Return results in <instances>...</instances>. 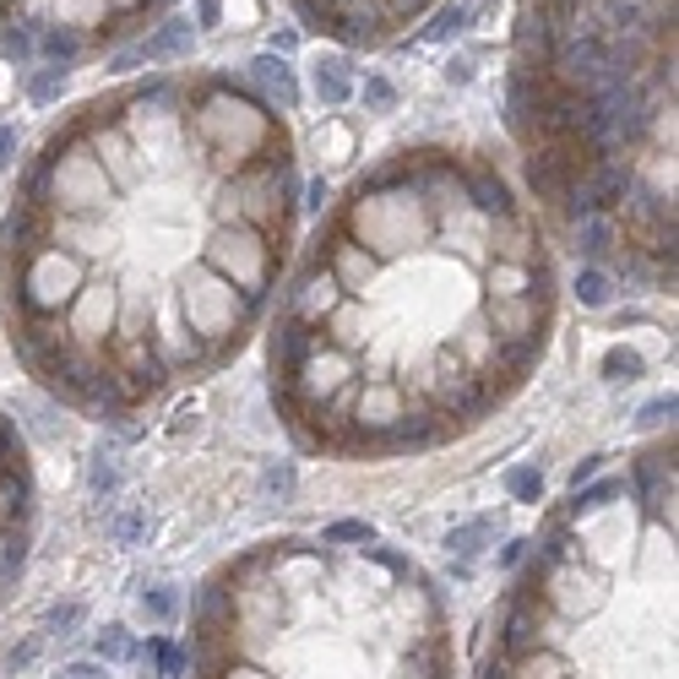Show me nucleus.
<instances>
[{"label": "nucleus", "mask_w": 679, "mask_h": 679, "mask_svg": "<svg viewBox=\"0 0 679 679\" xmlns=\"http://www.w3.org/2000/svg\"><path fill=\"white\" fill-rule=\"evenodd\" d=\"M321 5H332V16H337V11H343V5H354V0H321Z\"/></svg>", "instance_id": "obj_31"}, {"label": "nucleus", "mask_w": 679, "mask_h": 679, "mask_svg": "<svg viewBox=\"0 0 679 679\" xmlns=\"http://www.w3.org/2000/svg\"><path fill=\"white\" fill-rule=\"evenodd\" d=\"M33 550V468L16 424L0 413V604L16 588Z\"/></svg>", "instance_id": "obj_5"}, {"label": "nucleus", "mask_w": 679, "mask_h": 679, "mask_svg": "<svg viewBox=\"0 0 679 679\" xmlns=\"http://www.w3.org/2000/svg\"><path fill=\"white\" fill-rule=\"evenodd\" d=\"M598 462H604V457H588V462H582V468L571 473V484H582V479H593V473H598Z\"/></svg>", "instance_id": "obj_30"}, {"label": "nucleus", "mask_w": 679, "mask_h": 679, "mask_svg": "<svg viewBox=\"0 0 679 679\" xmlns=\"http://www.w3.org/2000/svg\"><path fill=\"white\" fill-rule=\"evenodd\" d=\"M92 647H98V658H131V653H136L125 626H103V631L92 637Z\"/></svg>", "instance_id": "obj_16"}, {"label": "nucleus", "mask_w": 679, "mask_h": 679, "mask_svg": "<svg viewBox=\"0 0 679 679\" xmlns=\"http://www.w3.org/2000/svg\"><path fill=\"white\" fill-rule=\"evenodd\" d=\"M305 207H316V212L326 207V180H310V201H305Z\"/></svg>", "instance_id": "obj_29"}, {"label": "nucleus", "mask_w": 679, "mask_h": 679, "mask_svg": "<svg viewBox=\"0 0 679 679\" xmlns=\"http://www.w3.org/2000/svg\"><path fill=\"white\" fill-rule=\"evenodd\" d=\"M495 528H501L495 517H479V522H462V528H452V533H446V550H457V555H479V550H484V544L495 539Z\"/></svg>", "instance_id": "obj_10"}, {"label": "nucleus", "mask_w": 679, "mask_h": 679, "mask_svg": "<svg viewBox=\"0 0 679 679\" xmlns=\"http://www.w3.org/2000/svg\"><path fill=\"white\" fill-rule=\"evenodd\" d=\"M92 490H114V462L98 452V462H92Z\"/></svg>", "instance_id": "obj_23"}, {"label": "nucleus", "mask_w": 679, "mask_h": 679, "mask_svg": "<svg viewBox=\"0 0 679 679\" xmlns=\"http://www.w3.org/2000/svg\"><path fill=\"white\" fill-rule=\"evenodd\" d=\"M577 294H582V305L604 310V305L615 299V277H609L604 267H582V277H577Z\"/></svg>", "instance_id": "obj_12"}, {"label": "nucleus", "mask_w": 679, "mask_h": 679, "mask_svg": "<svg viewBox=\"0 0 679 679\" xmlns=\"http://www.w3.org/2000/svg\"><path fill=\"white\" fill-rule=\"evenodd\" d=\"M261 490H267V495H277V501H288V490H294V473H288V468H272Z\"/></svg>", "instance_id": "obj_20"}, {"label": "nucleus", "mask_w": 679, "mask_h": 679, "mask_svg": "<svg viewBox=\"0 0 679 679\" xmlns=\"http://www.w3.org/2000/svg\"><path fill=\"white\" fill-rule=\"evenodd\" d=\"M294 201L288 131L234 76L87 103L0 223L22 365L103 419L218 370L267 310Z\"/></svg>", "instance_id": "obj_1"}, {"label": "nucleus", "mask_w": 679, "mask_h": 679, "mask_svg": "<svg viewBox=\"0 0 679 679\" xmlns=\"http://www.w3.org/2000/svg\"><path fill=\"white\" fill-rule=\"evenodd\" d=\"M190 679H457L441 588L397 550L277 539L218 566L190 615Z\"/></svg>", "instance_id": "obj_3"}, {"label": "nucleus", "mask_w": 679, "mask_h": 679, "mask_svg": "<svg viewBox=\"0 0 679 679\" xmlns=\"http://www.w3.org/2000/svg\"><path fill=\"white\" fill-rule=\"evenodd\" d=\"M392 103H397V87H392L386 76H370V82H365V109H375V114H386Z\"/></svg>", "instance_id": "obj_18"}, {"label": "nucleus", "mask_w": 679, "mask_h": 679, "mask_svg": "<svg viewBox=\"0 0 679 679\" xmlns=\"http://www.w3.org/2000/svg\"><path fill=\"white\" fill-rule=\"evenodd\" d=\"M316 98H321L326 109H337V103H348V98H354V65H348L343 54L316 60Z\"/></svg>", "instance_id": "obj_7"}, {"label": "nucleus", "mask_w": 679, "mask_h": 679, "mask_svg": "<svg viewBox=\"0 0 679 679\" xmlns=\"http://www.w3.org/2000/svg\"><path fill=\"white\" fill-rule=\"evenodd\" d=\"M550 316L555 267L506 174L403 152L310 239L272 332V397L310 452H430L528 381Z\"/></svg>", "instance_id": "obj_2"}, {"label": "nucleus", "mask_w": 679, "mask_h": 679, "mask_svg": "<svg viewBox=\"0 0 679 679\" xmlns=\"http://www.w3.org/2000/svg\"><path fill=\"white\" fill-rule=\"evenodd\" d=\"M60 679H109V675H103V664H65Z\"/></svg>", "instance_id": "obj_26"}, {"label": "nucleus", "mask_w": 679, "mask_h": 679, "mask_svg": "<svg viewBox=\"0 0 679 679\" xmlns=\"http://www.w3.org/2000/svg\"><path fill=\"white\" fill-rule=\"evenodd\" d=\"M38 49H44L54 65H71V60L87 49V33H82V27H71V22H54V27H44V33H38Z\"/></svg>", "instance_id": "obj_9"}, {"label": "nucleus", "mask_w": 679, "mask_h": 679, "mask_svg": "<svg viewBox=\"0 0 679 679\" xmlns=\"http://www.w3.org/2000/svg\"><path fill=\"white\" fill-rule=\"evenodd\" d=\"M506 495L522 501V506H539V501H544V473L528 468V462H522V468H506Z\"/></svg>", "instance_id": "obj_11"}, {"label": "nucleus", "mask_w": 679, "mask_h": 679, "mask_svg": "<svg viewBox=\"0 0 679 679\" xmlns=\"http://www.w3.org/2000/svg\"><path fill=\"white\" fill-rule=\"evenodd\" d=\"M462 22H468V11H462V5H446V11H435L430 38H452V33H462Z\"/></svg>", "instance_id": "obj_19"}, {"label": "nucleus", "mask_w": 679, "mask_h": 679, "mask_svg": "<svg viewBox=\"0 0 679 679\" xmlns=\"http://www.w3.org/2000/svg\"><path fill=\"white\" fill-rule=\"evenodd\" d=\"M180 54H190V22H163L141 49H136V60H152V65H163V60H180Z\"/></svg>", "instance_id": "obj_8"}, {"label": "nucleus", "mask_w": 679, "mask_h": 679, "mask_svg": "<svg viewBox=\"0 0 679 679\" xmlns=\"http://www.w3.org/2000/svg\"><path fill=\"white\" fill-rule=\"evenodd\" d=\"M16 163V125H0V169Z\"/></svg>", "instance_id": "obj_25"}, {"label": "nucleus", "mask_w": 679, "mask_h": 679, "mask_svg": "<svg viewBox=\"0 0 679 679\" xmlns=\"http://www.w3.org/2000/svg\"><path fill=\"white\" fill-rule=\"evenodd\" d=\"M223 16V0H196V27H218Z\"/></svg>", "instance_id": "obj_24"}, {"label": "nucleus", "mask_w": 679, "mask_h": 679, "mask_svg": "<svg viewBox=\"0 0 679 679\" xmlns=\"http://www.w3.org/2000/svg\"><path fill=\"white\" fill-rule=\"evenodd\" d=\"M152 658H158V679H185V647H174L169 637H152Z\"/></svg>", "instance_id": "obj_15"}, {"label": "nucleus", "mask_w": 679, "mask_h": 679, "mask_svg": "<svg viewBox=\"0 0 679 679\" xmlns=\"http://www.w3.org/2000/svg\"><path fill=\"white\" fill-rule=\"evenodd\" d=\"M76 620H82V609H76V604H65V609H54V615H49V626L60 631V642H65V631H76Z\"/></svg>", "instance_id": "obj_22"}, {"label": "nucleus", "mask_w": 679, "mask_h": 679, "mask_svg": "<svg viewBox=\"0 0 679 679\" xmlns=\"http://www.w3.org/2000/svg\"><path fill=\"white\" fill-rule=\"evenodd\" d=\"M60 87H65V65H44V71L27 82V98H33V103H54Z\"/></svg>", "instance_id": "obj_14"}, {"label": "nucleus", "mask_w": 679, "mask_h": 679, "mask_svg": "<svg viewBox=\"0 0 679 679\" xmlns=\"http://www.w3.org/2000/svg\"><path fill=\"white\" fill-rule=\"evenodd\" d=\"M604 375H609V381H637V375H642V359H637L631 348H609V354H604Z\"/></svg>", "instance_id": "obj_17"}, {"label": "nucleus", "mask_w": 679, "mask_h": 679, "mask_svg": "<svg viewBox=\"0 0 679 679\" xmlns=\"http://www.w3.org/2000/svg\"><path fill=\"white\" fill-rule=\"evenodd\" d=\"M141 609H152L158 620H169V615H174V593H169V588H158V593H147V598H141Z\"/></svg>", "instance_id": "obj_21"}, {"label": "nucleus", "mask_w": 679, "mask_h": 679, "mask_svg": "<svg viewBox=\"0 0 679 679\" xmlns=\"http://www.w3.org/2000/svg\"><path fill=\"white\" fill-rule=\"evenodd\" d=\"M479 679H675V441L577 490L495 609Z\"/></svg>", "instance_id": "obj_4"}, {"label": "nucleus", "mask_w": 679, "mask_h": 679, "mask_svg": "<svg viewBox=\"0 0 679 679\" xmlns=\"http://www.w3.org/2000/svg\"><path fill=\"white\" fill-rule=\"evenodd\" d=\"M321 544H332V550H359V544H375V528L370 522H332L326 533H321Z\"/></svg>", "instance_id": "obj_13"}, {"label": "nucleus", "mask_w": 679, "mask_h": 679, "mask_svg": "<svg viewBox=\"0 0 679 679\" xmlns=\"http://www.w3.org/2000/svg\"><path fill=\"white\" fill-rule=\"evenodd\" d=\"M250 76H256V87H261L277 109H294V103H299V82H294V71H288L283 54H261V60L250 65Z\"/></svg>", "instance_id": "obj_6"}, {"label": "nucleus", "mask_w": 679, "mask_h": 679, "mask_svg": "<svg viewBox=\"0 0 679 679\" xmlns=\"http://www.w3.org/2000/svg\"><path fill=\"white\" fill-rule=\"evenodd\" d=\"M294 44H299V33H288V27H283V33H272V49H267V54H288Z\"/></svg>", "instance_id": "obj_27"}, {"label": "nucleus", "mask_w": 679, "mask_h": 679, "mask_svg": "<svg viewBox=\"0 0 679 679\" xmlns=\"http://www.w3.org/2000/svg\"><path fill=\"white\" fill-rule=\"evenodd\" d=\"M528 550H533V544H528V539H511V544H506V550H501V560H506V566H517V560H522V555H528Z\"/></svg>", "instance_id": "obj_28"}]
</instances>
